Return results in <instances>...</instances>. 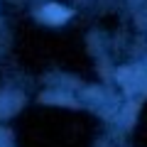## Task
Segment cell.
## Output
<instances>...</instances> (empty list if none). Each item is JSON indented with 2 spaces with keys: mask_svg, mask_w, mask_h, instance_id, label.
I'll list each match as a JSON object with an SVG mask.
<instances>
[{
  "mask_svg": "<svg viewBox=\"0 0 147 147\" xmlns=\"http://www.w3.org/2000/svg\"><path fill=\"white\" fill-rule=\"evenodd\" d=\"M69 17H71V12L64 10L61 5H44V10H42V20L52 22V25H59V22L69 20Z\"/></svg>",
  "mask_w": 147,
  "mask_h": 147,
  "instance_id": "cell-1",
  "label": "cell"
}]
</instances>
